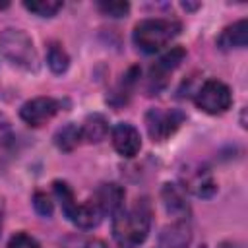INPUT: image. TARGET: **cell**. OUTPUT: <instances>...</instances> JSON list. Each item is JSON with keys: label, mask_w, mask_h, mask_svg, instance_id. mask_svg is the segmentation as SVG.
Returning a JSON list of instances; mask_svg holds the SVG:
<instances>
[{"label": "cell", "mask_w": 248, "mask_h": 248, "mask_svg": "<svg viewBox=\"0 0 248 248\" xmlns=\"http://www.w3.org/2000/svg\"><path fill=\"white\" fill-rule=\"evenodd\" d=\"M52 186H54V192H56V196L60 200V205H62L64 215L76 227H79V229H93V227L99 225L103 213L97 209V205L91 200L85 202V203H78L72 188L66 182H62V180H54Z\"/></svg>", "instance_id": "cell-3"}, {"label": "cell", "mask_w": 248, "mask_h": 248, "mask_svg": "<svg viewBox=\"0 0 248 248\" xmlns=\"http://www.w3.org/2000/svg\"><path fill=\"white\" fill-rule=\"evenodd\" d=\"M182 25L176 19H167V17H151L143 19L134 27V43L140 50L151 54L169 45L178 33Z\"/></svg>", "instance_id": "cell-2"}, {"label": "cell", "mask_w": 248, "mask_h": 248, "mask_svg": "<svg viewBox=\"0 0 248 248\" xmlns=\"http://www.w3.org/2000/svg\"><path fill=\"white\" fill-rule=\"evenodd\" d=\"M248 43V21L240 19L229 27L223 29V33L217 39L219 48L229 50V48H244Z\"/></svg>", "instance_id": "cell-13"}, {"label": "cell", "mask_w": 248, "mask_h": 248, "mask_svg": "<svg viewBox=\"0 0 248 248\" xmlns=\"http://www.w3.org/2000/svg\"><path fill=\"white\" fill-rule=\"evenodd\" d=\"M46 64L54 74H64L70 66V58L66 54V50L58 45V43H50L48 50H46Z\"/></svg>", "instance_id": "cell-17"}, {"label": "cell", "mask_w": 248, "mask_h": 248, "mask_svg": "<svg viewBox=\"0 0 248 248\" xmlns=\"http://www.w3.org/2000/svg\"><path fill=\"white\" fill-rule=\"evenodd\" d=\"M91 202L101 213H116L124 205V188L116 182H105L95 190Z\"/></svg>", "instance_id": "cell-9"}, {"label": "cell", "mask_w": 248, "mask_h": 248, "mask_svg": "<svg viewBox=\"0 0 248 248\" xmlns=\"http://www.w3.org/2000/svg\"><path fill=\"white\" fill-rule=\"evenodd\" d=\"M184 118V112L176 108H149L145 112V128L153 141H165L180 128Z\"/></svg>", "instance_id": "cell-6"}, {"label": "cell", "mask_w": 248, "mask_h": 248, "mask_svg": "<svg viewBox=\"0 0 248 248\" xmlns=\"http://www.w3.org/2000/svg\"><path fill=\"white\" fill-rule=\"evenodd\" d=\"M64 248H107V244L101 238L93 236H83V234H74L64 240Z\"/></svg>", "instance_id": "cell-19"}, {"label": "cell", "mask_w": 248, "mask_h": 248, "mask_svg": "<svg viewBox=\"0 0 248 248\" xmlns=\"http://www.w3.org/2000/svg\"><path fill=\"white\" fill-rule=\"evenodd\" d=\"M60 108V103L52 97H35L31 101H27L21 110L19 116L23 122H27L29 126H41L46 120H50Z\"/></svg>", "instance_id": "cell-7"}, {"label": "cell", "mask_w": 248, "mask_h": 248, "mask_svg": "<svg viewBox=\"0 0 248 248\" xmlns=\"http://www.w3.org/2000/svg\"><path fill=\"white\" fill-rule=\"evenodd\" d=\"M97 8L110 17H124L130 12V4L122 2V0H107V2H99Z\"/></svg>", "instance_id": "cell-20"}, {"label": "cell", "mask_w": 248, "mask_h": 248, "mask_svg": "<svg viewBox=\"0 0 248 248\" xmlns=\"http://www.w3.org/2000/svg\"><path fill=\"white\" fill-rule=\"evenodd\" d=\"M161 200H163V205H165L167 213L172 215V217H176V221L186 219L190 215V205L186 202L184 190L178 188L176 184L167 182L163 186V190H161Z\"/></svg>", "instance_id": "cell-11"}, {"label": "cell", "mask_w": 248, "mask_h": 248, "mask_svg": "<svg viewBox=\"0 0 248 248\" xmlns=\"http://www.w3.org/2000/svg\"><path fill=\"white\" fill-rule=\"evenodd\" d=\"M0 8H8V2H0Z\"/></svg>", "instance_id": "cell-24"}, {"label": "cell", "mask_w": 248, "mask_h": 248, "mask_svg": "<svg viewBox=\"0 0 248 248\" xmlns=\"http://www.w3.org/2000/svg\"><path fill=\"white\" fill-rule=\"evenodd\" d=\"M186 188L200 198H211L217 190V186L207 170H196L194 174H190V178L186 180Z\"/></svg>", "instance_id": "cell-15"}, {"label": "cell", "mask_w": 248, "mask_h": 248, "mask_svg": "<svg viewBox=\"0 0 248 248\" xmlns=\"http://www.w3.org/2000/svg\"><path fill=\"white\" fill-rule=\"evenodd\" d=\"M151 213L145 202H138L132 207H120L112 217V236L120 248L140 246L149 232Z\"/></svg>", "instance_id": "cell-1"}, {"label": "cell", "mask_w": 248, "mask_h": 248, "mask_svg": "<svg viewBox=\"0 0 248 248\" xmlns=\"http://www.w3.org/2000/svg\"><path fill=\"white\" fill-rule=\"evenodd\" d=\"M196 107L207 114H223L232 105V93L227 83L219 79H207L196 93Z\"/></svg>", "instance_id": "cell-5"}, {"label": "cell", "mask_w": 248, "mask_h": 248, "mask_svg": "<svg viewBox=\"0 0 248 248\" xmlns=\"http://www.w3.org/2000/svg\"><path fill=\"white\" fill-rule=\"evenodd\" d=\"M6 248H39V242L27 232H16Z\"/></svg>", "instance_id": "cell-22"}, {"label": "cell", "mask_w": 248, "mask_h": 248, "mask_svg": "<svg viewBox=\"0 0 248 248\" xmlns=\"http://www.w3.org/2000/svg\"><path fill=\"white\" fill-rule=\"evenodd\" d=\"M190 240H192V229L186 223V219L170 223L169 227L163 229L159 236L161 248H188Z\"/></svg>", "instance_id": "cell-12"}, {"label": "cell", "mask_w": 248, "mask_h": 248, "mask_svg": "<svg viewBox=\"0 0 248 248\" xmlns=\"http://www.w3.org/2000/svg\"><path fill=\"white\" fill-rule=\"evenodd\" d=\"M33 207L43 217H50L52 215V202H50V198L45 192H37L33 196Z\"/></svg>", "instance_id": "cell-21"}, {"label": "cell", "mask_w": 248, "mask_h": 248, "mask_svg": "<svg viewBox=\"0 0 248 248\" xmlns=\"http://www.w3.org/2000/svg\"><path fill=\"white\" fill-rule=\"evenodd\" d=\"M112 145L114 149L122 155V157H134L140 147H141V138H140V132L128 124V122H118L114 128H112Z\"/></svg>", "instance_id": "cell-8"}, {"label": "cell", "mask_w": 248, "mask_h": 248, "mask_svg": "<svg viewBox=\"0 0 248 248\" xmlns=\"http://www.w3.org/2000/svg\"><path fill=\"white\" fill-rule=\"evenodd\" d=\"M25 10L41 16V17H52L60 8H62V2L58 0H31V2H23Z\"/></svg>", "instance_id": "cell-18"}, {"label": "cell", "mask_w": 248, "mask_h": 248, "mask_svg": "<svg viewBox=\"0 0 248 248\" xmlns=\"http://www.w3.org/2000/svg\"><path fill=\"white\" fill-rule=\"evenodd\" d=\"M108 132V124H107V118L99 112L95 114H89L83 124L79 126V134H81V140L89 141V143H99L101 140H105Z\"/></svg>", "instance_id": "cell-14"}, {"label": "cell", "mask_w": 248, "mask_h": 248, "mask_svg": "<svg viewBox=\"0 0 248 248\" xmlns=\"http://www.w3.org/2000/svg\"><path fill=\"white\" fill-rule=\"evenodd\" d=\"M184 48H180V46H174V48H170L167 54H163L153 66H151V83L155 85V89H159V87H163L165 85V81H167V76L172 72V70H176L178 68V64L182 62V58H184Z\"/></svg>", "instance_id": "cell-10"}, {"label": "cell", "mask_w": 248, "mask_h": 248, "mask_svg": "<svg viewBox=\"0 0 248 248\" xmlns=\"http://www.w3.org/2000/svg\"><path fill=\"white\" fill-rule=\"evenodd\" d=\"M79 140H81V134H79V128L76 124H66L54 136V143L62 151H72L79 143Z\"/></svg>", "instance_id": "cell-16"}, {"label": "cell", "mask_w": 248, "mask_h": 248, "mask_svg": "<svg viewBox=\"0 0 248 248\" xmlns=\"http://www.w3.org/2000/svg\"><path fill=\"white\" fill-rule=\"evenodd\" d=\"M0 52L14 66L23 70H37L39 60L31 39L21 29H4L0 33Z\"/></svg>", "instance_id": "cell-4"}, {"label": "cell", "mask_w": 248, "mask_h": 248, "mask_svg": "<svg viewBox=\"0 0 248 248\" xmlns=\"http://www.w3.org/2000/svg\"><path fill=\"white\" fill-rule=\"evenodd\" d=\"M2 213H4V209H2V200H0V231H2Z\"/></svg>", "instance_id": "cell-23"}]
</instances>
